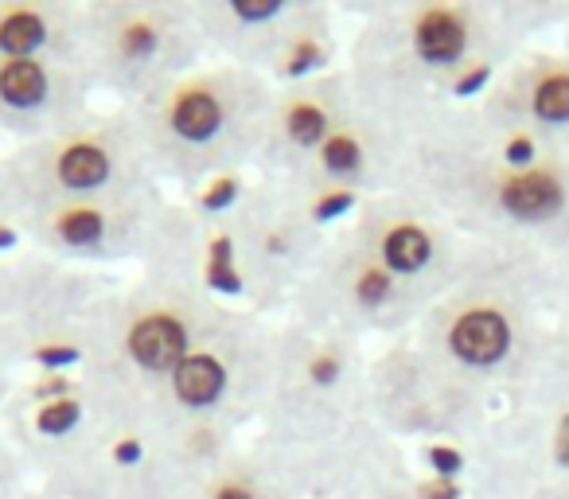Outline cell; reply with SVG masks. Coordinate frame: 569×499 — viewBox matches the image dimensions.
I'll use <instances>...</instances> for the list:
<instances>
[{
  "instance_id": "1",
  "label": "cell",
  "mask_w": 569,
  "mask_h": 499,
  "mask_svg": "<svg viewBox=\"0 0 569 499\" xmlns=\"http://www.w3.org/2000/svg\"><path fill=\"white\" fill-rule=\"evenodd\" d=\"M507 340H511V332H507V320L499 317V312H468V317L457 320V328H452L449 343L452 351H457L465 363H496L499 356L507 351Z\"/></svg>"
},
{
  "instance_id": "2",
  "label": "cell",
  "mask_w": 569,
  "mask_h": 499,
  "mask_svg": "<svg viewBox=\"0 0 569 499\" xmlns=\"http://www.w3.org/2000/svg\"><path fill=\"white\" fill-rule=\"evenodd\" d=\"M183 328L172 317H149L133 328L129 336V356L144 367V371H168V367L183 363Z\"/></svg>"
},
{
  "instance_id": "3",
  "label": "cell",
  "mask_w": 569,
  "mask_h": 499,
  "mask_svg": "<svg viewBox=\"0 0 569 499\" xmlns=\"http://www.w3.org/2000/svg\"><path fill=\"white\" fill-rule=\"evenodd\" d=\"M227 387V371L211 356H188L176 367V395L188 406H211Z\"/></svg>"
},
{
  "instance_id": "4",
  "label": "cell",
  "mask_w": 569,
  "mask_h": 499,
  "mask_svg": "<svg viewBox=\"0 0 569 499\" xmlns=\"http://www.w3.org/2000/svg\"><path fill=\"white\" fill-rule=\"evenodd\" d=\"M465 51V28L452 12H429L418 24V56L426 63H452Z\"/></svg>"
},
{
  "instance_id": "5",
  "label": "cell",
  "mask_w": 569,
  "mask_h": 499,
  "mask_svg": "<svg viewBox=\"0 0 569 499\" xmlns=\"http://www.w3.org/2000/svg\"><path fill=\"white\" fill-rule=\"evenodd\" d=\"M503 203L519 219H542V214H550L561 203V191L550 176H522V180L507 183Z\"/></svg>"
},
{
  "instance_id": "6",
  "label": "cell",
  "mask_w": 569,
  "mask_h": 499,
  "mask_svg": "<svg viewBox=\"0 0 569 499\" xmlns=\"http://www.w3.org/2000/svg\"><path fill=\"white\" fill-rule=\"evenodd\" d=\"M219 121H222V110L211 94H183L172 110L176 133L188 137V141H207V137L219 129Z\"/></svg>"
},
{
  "instance_id": "7",
  "label": "cell",
  "mask_w": 569,
  "mask_h": 499,
  "mask_svg": "<svg viewBox=\"0 0 569 499\" xmlns=\"http://www.w3.org/2000/svg\"><path fill=\"white\" fill-rule=\"evenodd\" d=\"M48 94V74L32 59H17L0 71V98L9 106H36Z\"/></svg>"
},
{
  "instance_id": "8",
  "label": "cell",
  "mask_w": 569,
  "mask_h": 499,
  "mask_svg": "<svg viewBox=\"0 0 569 499\" xmlns=\"http://www.w3.org/2000/svg\"><path fill=\"white\" fill-rule=\"evenodd\" d=\"M382 258H387L390 270L418 273L429 262V238L418 227H395L382 242Z\"/></svg>"
},
{
  "instance_id": "9",
  "label": "cell",
  "mask_w": 569,
  "mask_h": 499,
  "mask_svg": "<svg viewBox=\"0 0 569 499\" xmlns=\"http://www.w3.org/2000/svg\"><path fill=\"white\" fill-rule=\"evenodd\" d=\"M59 176H63V183H71V188H98V183L110 176V160H106V152L94 149V144H74V149H67L63 160H59Z\"/></svg>"
},
{
  "instance_id": "10",
  "label": "cell",
  "mask_w": 569,
  "mask_h": 499,
  "mask_svg": "<svg viewBox=\"0 0 569 499\" xmlns=\"http://www.w3.org/2000/svg\"><path fill=\"white\" fill-rule=\"evenodd\" d=\"M43 43V20L32 12H12L4 24H0V48L9 56H28Z\"/></svg>"
},
{
  "instance_id": "11",
  "label": "cell",
  "mask_w": 569,
  "mask_h": 499,
  "mask_svg": "<svg viewBox=\"0 0 569 499\" xmlns=\"http://www.w3.org/2000/svg\"><path fill=\"white\" fill-rule=\"evenodd\" d=\"M535 113L542 121H569V79L566 74H553L538 87L535 94Z\"/></svg>"
},
{
  "instance_id": "12",
  "label": "cell",
  "mask_w": 569,
  "mask_h": 499,
  "mask_svg": "<svg viewBox=\"0 0 569 499\" xmlns=\"http://www.w3.org/2000/svg\"><path fill=\"white\" fill-rule=\"evenodd\" d=\"M207 281L214 289H222V293H238L242 289V278H238L234 262H230V238H219L211 246V273H207Z\"/></svg>"
},
{
  "instance_id": "13",
  "label": "cell",
  "mask_w": 569,
  "mask_h": 499,
  "mask_svg": "<svg viewBox=\"0 0 569 499\" xmlns=\"http://www.w3.org/2000/svg\"><path fill=\"white\" fill-rule=\"evenodd\" d=\"M325 129H328V121L317 106H297V110L289 113V137H293L297 144H317L320 137H325Z\"/></svg>"
},
{
  "instance_id": "14",
  "label": "cell",
  "mask_w": 569,
  "mask_h": 499,
  "mask_svg": "<svg viewBox=\"0 0 569 499\" xmlns=\"http://www.w3.org/2000/svg\"><path fill=\"white\" fill-rule=\"evenodd\" d=\"M74 421H79V402H71V398H59V402H48L40 410V418H36V426H40V433H67V429H74Z\"/></svg>"
},
{
  "instance_id": "15",
  "label": "cell",
  "mask_w": 569,
  "mask_h": 499,
  "mask_svg": "<svg viewBox=\"0 0 569 499\" xmlns=\"http://www.w3.org/2000/svg\"><path fill=\"white\" fill-rule=\"evenodd\" d=\"M59 230H63V238L71 246H94L102 238V219L94 211H74L59 222Z\"/></svg>"
},
{
  "instance_id": "16",
  "label": "cell",
  "mask_w": 569,
  "mask_h": 499,
  "mask_svg": "<svg viewBox=\"0 0 569 499\" xmlns=\"http://www.w3.org/2000/svg\"><path fill=\"white\" fill-rule=\"evenodd\" d=\"M325 164L332 168V172H356L359 144L351 141V137H332V141L325 144Z\"/></svg>"
},
{
  "instance_id": "17",
  "label": "cell",
  "mask_w": 569,
  "mask_h": 499,
  "mask_svg": "<svg viewBox=\"0 0 569 499\" xmlns=\"http://www.w3.org/2000/svg\"><path fill=\"white\" fill-rule=\"evenodd\" d=\"M121 51H126L129 59H149L152 51H157V32L144 24H133L126 32V40H121Z\"/></svg>"
},
{
  "instance_id": "18",
  "label": "cell",
  "mask_w": 569,
  "mask_h": 499,
  "mask_svg": "<svg viewBox=\"0 0 569 499\" xmlns=\"http://www.w3.org/2000/svg\"><path fill=\"white\" fill-rule=\"evenodd\" d=\"M390 297V278L382 270H367L363 278H359V301L363 305H379Z\"/></svg>"
},
{
  "instance_id": "19",
  "label": "cell",
  "mask_w": 569,
  "mask_h": 499,
  "mask_svg": "<svg viewBox=\"0 0 569 499\" xmlns=\"http://www.w3.org/2000/svg\"><path fill=\"white\" fill-rule=\"evenodd\" d=\"M234 12L253 24V20L277 17V12H281V0H234Z\"/></svg>"
},
{
  "instance_id": "20",
  "label": "cell",
  "mask_w": 569,
  "mask_h": 499,
  "mask_svg": "<svg viewBox=\"0 0 569 499\" xmlns=\"http://www.w3.org/2000/svg\"><path fill=\"white\" fill-rule=\"evenodd\" d=\"M351 203H356V199H351V191H332V196L320 199V203H317V219H320V222L336 219V214L351 211Z\"/></svg>"
},
{
  "instance_id": "21",
  "label": "cell",
  "mask_w": 569,
  "mask_h": 499,
  "mask_svg": "<svg viewBox=\"0 0 569 499\" xmlns=\"http://www.w3.org/2000/svg\"><path fill=\"white\" fill-rule=\"evenodd\" d=\"M234 196H238V183H234V180H219V183H211V191L203 196V207L219 211V207L234 203Z\"/></svg>"
},
{
  "instance_id": "22",
  "label": "cell",
  "mask_w": 569,
  "mask_h": 499,
  "mask_svg": "<svg viewBox=\"0 0 569 499\" xmlns=\"http://www.w3.org/2000/svg\"><path fill=\"white\" fill-rule=\"evenodd\" d=\"M309 375H312V379H317V382H325V387H328V382H336V379H340V359H336V356H328V351H325V356H317V359H312Z\"/></svg>"
},
{
  "instance_id": "23",
  "label": "cell",
  "mask_w": 569,
  "mask_h": 499,
  "mask_svg": "<svg viewBox=\"0 0 569 499\" xmlns=\"http://www.w3.org/2000/svg\"><path fill=\"white\" fill-rule=\"evenodd\" d=\"M317 59H320L317 43L305 40L301 48L293 51V59H289V74H305V71H312V67H317Z\"/></svg>"
},
{
  "instance_id": "24",
  "label": "cell",
  "mask_w": 569,
  "mask_h": 499,
  "mask_svg": "<svg viewBox=\"0 0 569 499\" xmlns=\"http://www.w3.org/2000/svg\"><path fill=\"white\" fill-rule=\"evenodd\" d=\"M40 359L43 367H67V363H74L79 359V348H40Z\"/></svg>"
},
{
  "instance_id": "25",
  "label": "cell",
  "mask_w": 569,
  "mask_h": 499,
  "mask_svg": "<svg viewBox=\"0 0 569 499\" xmlns=\"http://www.w3.org/2000/svg\"><path fill=\"white\" fill-rule=\"evenodd\" d=\"M429 460H433V468L445 476V480L460 472V452H452V449H433V457H429Z\"/></svg>"
},
{
  "instance_id": "26",
  "label": "cell",
  "mask_w": 569,
  "mask_h": 499,
  "mask_svg": "<svg viewBox=\"0 0 569 499\" xmlns=\"http://www.w3.org/2000/svg\"><path fill=\"white\" fill-rule=\"evenodd\" d=\"M483 82H488V67H476L472 74H465V79L457 82V94H472V90H480Z\"/></svg>"
},
{
  "instance_id": "27",
  "label": "cell",
  "mask_w": 569,
  "mask_h": 499,
  "mask_svg": "<svg viewBox=\"0 0 569 499\" xmlns=\"http://www.w3.org/2000/svg\"><path fill=\"white\" fill-rule=\"evenodd\" d=\"M530 157H535V149H530V141H522V137L507 144V160H511V164H527Z\"/></svg>"
},
{
  "instance_id": "28",
  "label": "cell",
  "mask_w": 569,
  "mask_h": 499,
  "mask_svg": "<svg viewBox=\"0 0 569 499\" xmlns=\"http://www.w3.org/2000/svg\"><path fill=\"white\" fill-rule=\"evenodd\" d=\"M113 457H118L121 465H137V460H141V441H121L118 449H113Z\"/></svg>"
},
{
  "instance_id": "29",
  "label": "cell",
  "mask_w": 569,
  "mask_h": 499,
  "mask_svg": "<svg viewBox=\"0 0 569 499\" xmlns=\"http://www.w3.org/2000/svg\"><path fill=\"white\" fill-rule=\"evenodd\" d=\"M426 499H457V488H452L449 480H445V483H433V488H426Z\"/></svg>"
},
{
  "instance_id": "30",
  "label": "cell",
  "mask_w": 569,
  "mask_h": 499,
  "mask_svg": "<svg viewBox=\"0 0 569 499\" xmlns=\"http://www.w3.org/2000/svg\"><path fill=\"white\" fill-rule=\"evenodd\" d=\"M214 499H250V491H242V488H222Z\"/></svg>"
},
{
  "instance_id": "31",
  "label": "cell",
  "mask_w": 569,
  "mask_h": 499,
  "mask_svg": "<svg viewBox=\"0 0 569 499\" xmlns=\"http://www.w3.org/2000/svg\"><path fill=\"white\" fill-rule=\"evenodd\" d=\"M12 242H17V234H12L9 227H0V250H9Z\"/></svg>"
}]
</instances>
